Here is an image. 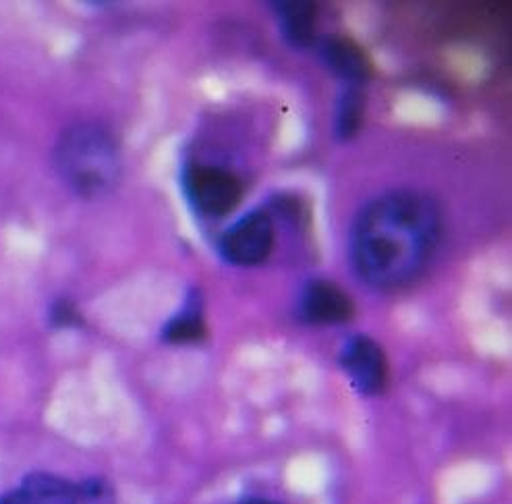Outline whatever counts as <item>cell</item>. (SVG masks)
<instances>
[{"mask_svg": "<svg viewBox=\"0 0 512 504\" xmlns=\"http://www.w3.org/2000/svg\"><path fill=\"white\" fill-rule=\"evenodd\" d=\"M442 239V212L428 193L388 191L369 202L351 233V260L369 287L403 289L423 274Z\"/></svg>", "mask_w": 512, "mask_h": 504, "instance_id": "obj_1", "label": "cell"}, {"mask_svg": "<svg viewBox=\"0 0 512 504\" xmlns=\"http://www.w3.org/2000/svg\"><path fill=\"white\" fill-rule=\"evenodd\" d=\"M63 179L85 198H96L117 183L121 158L115 137L100 125L71 127L56 148Z\"/></svg>", "mask_w": 512, "mask_h": 504, "instance_id": "obj_2", "label": "cell"}, {"mask_svg": "<svg viewBox=\"0 0 512 504\" xmlns=\"http://www.w3.org/2000/svg\"><path fill=\"white\" fill-rule=\"evenodd\" d=\"M0 504H115V492L102 480L69 482L50 473H34L0 496Z\"/></svg>", "mask_w": 512, "mask_h": 504, "instance_id": "obj_3", "label": "cell"}, {"mask_svg": "<svg viewBox=\"0 0 512 504\" xmlns=\"http://www.w3.org/2000/svg\"><path fill=\"white\" fill-rule=\"evenodd\" d=\"M185 189L195 210L208 218L229 216L243 200L241 179L212 164H193L185 175Z\"/></svg>", "mask_w": 512, "mask_h": 504, "instance_id": "obj_4", "label": "cell"}, {"mask_svg": "<svg viewBox=\"0 0 512 504\" xmlns=\"http://www.w3.org/2000/svg\"><path fill=\"white\" fill-rule=\"evenodd\" d=\"M274 220L266 210H253L220 239V254L235 266H258L274 249Z\"/></svg>", "mask_w": 512, "mask_h": 504, "instance_id": "obj_5", "label": "cell"}, {"mask_svg": "<svg viewBox=\"0 0 512 504\" xmlns=\"http://www.w3.org/2000/svg\"><path fill=\"white\" fill-rule=\"evenodd\" d=\"M340 368L355 390L365 397H378L388 388L390 366L384 349L372 336L357 334L340 351Z\"/></svg>", "mask_w": 512, "mask_h": 504, "instance_id": "obj_6", "label": "cell"}, {"mask_svg": "<svg viewBox=\"0 0 512 504\" xmlns=\"http://www.w3.org/2000/svg\"><path fill=\"white\" fill-rule=\"evenodd\" d=\"M299 314L309 324L338 326L355 316V303L343 287L332 280L316 278L307 283L301 293Z\"/></svg>", "mask_w": 512, "mask_h": 504, "instance_id": "obj_7", "label": "cell"}, {"mask_svg": "<svg viewBox=\"0 0 512 504\" xmlns=\"http://www.w3.org/2000/svg\"><path fill=\"white\" fill-rule=\"evenodd\" d=\"M322 56L326 65L340 77L349 81L351 86H361L374 75V65L369 61L367 52L351 38L330 36L322 44Z\"/></svg>", "mask_w": 512, "mask_h": 504, "instance_id": "obj_8", "label": "cell"}, {"mask_svg": "<svg viewBox=\"0 0 512 504\" xmlns=\"http://www.w3.org/2000/svg\"><path fill=\"white\" fill-rule=\"evenodd\" d=\"M274 7L284 38L299 48L314 44L318 30V9L314 3H307V0H289V3H276Z\"/></svg>", "mask_w": 512, "mask_h": 504, "instance_id": "obj_9", "label": "cell"}, {"mask_svg": "<svg viewBox=\"0 0 512 504\" xmlns=\"http://www.w3.org/2000/svg\"><path fill=\"white\" fill-rule=\"evenodd\" d=\"M162 336L166 343H173V345H193V343L204 341L208 336V326H206L202 305H199L195 299L187 303L185 310L164 326Z\"/></svg>", "mask_w": 512, "mask_h": 504, "instance_id": "obj_10", "label": "cell"}, {"mask_svg": "<svg viewBox=\"0 0 512 504\" xmlns=\"http://www.w3.org/2000/svg\"><path fill=\"white\" fill-rule=\"evenodd\" d=\"M365 98L357 86H351L338 102L336 110V133L340 139L353 137L363 123Z\"/></svg>", "mask_w": 512, "mask_h": 504, "instance_id": "obj_11", "label": "cell"}, {"mask_svg": "<svg viewBox=\"0 0 512 504\" xmlns=\"http://www.w3.org/2000/svg\"><path fill=\"white\" fill-rule=\"evenodd\" d=\"M239 504H278V502H272V500H260V498H253V500H243Z\"/></svg>", "mask_w": 512, "mask_h": 504, "instance_id": "obj_12", "label": "cell"}]
</instances>
